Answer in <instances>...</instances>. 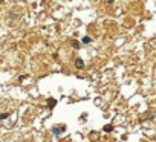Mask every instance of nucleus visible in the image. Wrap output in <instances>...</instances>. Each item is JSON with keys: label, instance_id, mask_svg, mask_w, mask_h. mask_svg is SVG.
Returning <instances> with one entry per match:
<instances>
[{"label": "nucleus", "instance_id": "obj_1", "mask_svg": "<svg viewBox=\"0 0 156 142\" xmlns=\"http://www.w3.org/2000/svg\"><path fill=\"white\" fill-rule=\"evenodd\" d=\"M66 130V127L64 125H55L54 128H52V133H55V134H60L61 131H64Z\"/></svg>", "mask_w": 156, "mask_h": 142}, {"label": "nucleus", "instance_id": "obj_2", "mask_svg": "<svg viewBox=\"0 0 156 142\" xmlns=\"http://www.w3.org/2000/svg\"><path fill=\"white\" fill-rule=\"evenodd\" d=\"M75 66H76L78 69H81V67L84 66V63H83V60H81V58H78V60L75 61Z\"/></svg>", "mask_w": 156, "mask_h": 142}, {"label": "nucleus", "instance_id": "obj_3", "mask_svg": "<svg viewBox=\"0 0 156 142\" xmlns=\"http://www.w3.org/2000/svg\"><path fill=\"white\" fill-rule=\"evenodd\" d=\"M55 104H57V101L55 99H49V102H48V106L52 109V107H55Z\"/></svg>", "mask_w": 156, "mask_h": 142}, {"label": "nucleus", "instance_id": "obj_4", "mask_svg": "<svg viewBox=\"0 0 156 142\" xmlns=\"http://www.w3.org/2000/svg\"><path fill=\"white\" fill-rule=\"evenodd\" d=\"M104 130H106V131H112L113 128H112V125H106V127H104Z\"/></svg>", "mask_w": 156, "mask_h": 142}, {"label": "nucleus", "instance_id": "obj_5", "mask_svg": "<svg viewBox=\"0 0 156 142\" xmlns=\"http://www.w3.org/2000/svg\"><path fill=\"white\" fill-rule=\"evenodd\" d=\"M83 43H90V38H89V37H84V38H83Z\"/></svg>", "mask_w": 156, "mask_h": 142}]
</instances>
